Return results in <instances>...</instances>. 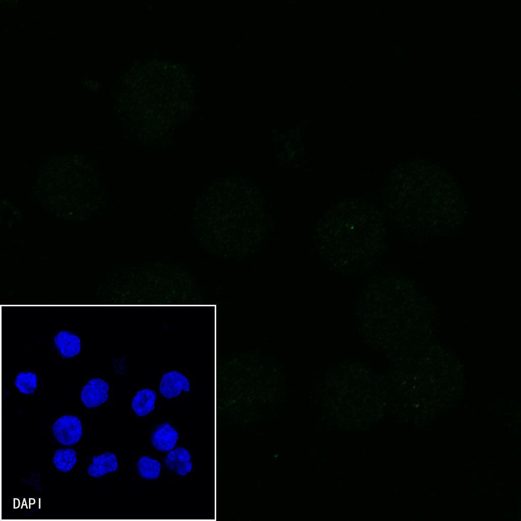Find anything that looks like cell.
Listing matches in <instances>:
<instances>
[{
    "label": "cell",
    "mask_w": 521,
    "mask_h": 521,
    "mask_svg": "<svg viewBox=\"0 0 521 521\" xmlns=\"http://www.w3.org/2000/svg\"><path fill=\"white\" fill-rule=\"evenodd\" d=\"M45 432L56 446L80 447L84 442L87 428L78 416L66 414L51 419L43 426Z\"/></svg>",
    "instance_id": "obj_1"
},
{
    "label": "cell",
    "mask_w": 521,
    "mask_h": 521,
    "mask_svg": "<svg viewBox=\"0 0 521 521\" xmlns=\"http://www.w3.org/2000/svg\"><path fill=\"white\" fill-rule=\"evenodd\" d=\"M121 468L119 453L114 449L102 448L90 454L82 461L80 470L89 480L103 481L114 479Z\"/></svg>",
    "instance_id": "obj_2"
},
{
    "label": "cell",
    "mask_w": 521,
    "mask_h": 521,
    "mask_svg": "<svg viewBox=\"0 0 521 521\" xmlns=\"http://www.w3.org/2000/svg\"><path fill=\"white\" fill-rule=\"evenodd\" d=\"M164 476L172 481L184 480L193 472L195 461L192 451L180 444L168 452L160 456Z\"/></svg>",
    "instance_id": "obj_3"
},
{
    "label": "cell",
    "mask_w": 521,
    "mask_h": 521,
    "mask_svg": "<svg viewBox=\"0 0 521 521\" xmlns=\"http://www.w3.org/2000/svg\"><path fill=\"white\" fill-rule=\"evenodd\" d=\"M149 441L153 453L160 456L181 444L180 430L169 420L159 421L151 427Z\"/></svg>",
    "instance_id": "obj_4"
},
{
    "label": "cell",
    "mask_w": 521,
    "mask_h": 521,
    "mask_svg": "<svg viewBox=\"0 0 521 521\" xmlns=\"http://www.w3.org/2000/svg\"><path fill=\"white\" fill-rule=\"evenodd\" d=\"M131 467L135 478L141 482L155 481L164 476L161 457L154 453H140L132 456Z\"/></svg>",
    "instance_id": "obj_5"
},
{
    "label": "cell",
    "mask_w": 521,
    "mask_h": 521,
    "mask_svg": "<svg viewBox=\"0 0 521 521\" xmlns=\"http://www.w3.org/2000/svg\"><path fill=\"white\" fill-rule=\"evenodd\" d=\"M109 384L101 378L90 380L83 387L80 400L83 406L90 410L103 407L110 398Z\"/></svg>",
    "instance_id": "obj_6"
},
{
    "label": "cell",
    "mask_w": 521,
    "mask_h": 521,
    "mask_svg": "<svg viewBox=\"0 0 521 521\" xmlns=\"http://www.w3.org/2000/svg\"><path fill=\"white\" fill-rule=\"evenodd\" d=\"M81 462L79 447L56 446L51 454V467L60 474H71L80 470Z\"/></svg>",
    "instance_id": "obj_7"
},
{
    "label": "cell",
    "mask_w": 521,
    "mask_h": 521,
    "mask_svg": "<svg viewBox=\"0 0 521 521\" xmlns=\"http://www.w3.org/2000/svg\"><path fill=\"white\" fill-rule=\"evenodd\" d=\"M191 389L188 377L180 371L169 370L162 374L158 385L161 395L167 399H174L188 393Z\"/></svg>",
    "instance_id": "obj_8"
},
{
    "label": "cell",
    "mask_w": 521,
    "mask_h": 521,
    "mask_svg": "<svg viewBox=\"0 0 521 521\" xmlns=\"http://www.w3.org/2000/svg\"><path fill=\"white\" fill-rule=\"evenodd\" d=\"M157 395L150 388L138 390L131 401V411L138 419H146L153 415L157 405Z\"/></svg>",
    "instance_id": "obj_9"
},
{
    "label": "cell",
    "mask_w": 521,
    "mask_h": 521,
    "mask_svg": "<svg viewBox=\"0 0 521 521\" xmlns=\"http://www.w3.org/2000/svg\"><path fill=\"white\" fill-rule=\"evenodd\" d=\"M54 345L64 358H72L80 351V338L75 333L66 330L59 332L54 337Z\"/></svg>",
    "instance_id": "obj_10"
},
{
    "label": "cell",
    "mask_w": 521,
    "mask_h": 521,
    "mask_svg": "<svg viewBox=\"0 0 521 521\" xmlns=\"http://www.w3.org/2000/svg\"><path fill=\"white\" fill-rule=\"evenodd\" d=\"M38 384L37 374L30 371L19 372L15 377L14 385L21 393L30 395L36 390Z\"/></svg>",
    "instance_id": "obj_11"
},
{
    "label": "cell",
    "mask_w": 521,
    "mask_h": 521,
    "mask_svg": "<svg viewBox=\"0 0 521 521\" xmlns=\"http://www.w3.org/2000/svg\"><path fill=\"white\" fill-rule=\"evenodd\" d=\"M512 96L515 98H520L521 96V90L520 89L513 90Z\"/></svg>",
    "instance_id": "obj_12"
}]
</instances>
